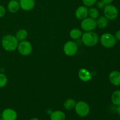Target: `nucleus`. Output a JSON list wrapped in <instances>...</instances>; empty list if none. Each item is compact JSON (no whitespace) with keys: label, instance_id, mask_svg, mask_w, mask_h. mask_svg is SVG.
Instances as JSON below:
<instances>
[{"label":"nucleus","instance_id":"14","mask_svg":"<svg viewBox=\"0 0 120 120\" xmlns=\"http://www.w3.org/2000/svg\"><path fill=\"white\" fill-rule=\"evenodd\" d=\"M8 9L10 12L16 13L19 9V2L16 0H11L8 4Z\"/></svg>","mask_w":120,"mask_h":120},{"label":"nucleus","instance_id":"31","mask_svg":"<svg viewBox=\"0 0 120 120\" xmlns=\"http://www.w3.org/2000/svg\"><path fill=\"white\" fill-rule=\"evenodd\" d=\"M0 120H3V119H2V118H0Z\"/></svg>","mask_w":120,"mask_h":120},{"label":"nucleus","instance_id":"29","mask_svg":"<svg viewBox=\"0 0 120 120\" xmlns=\"http://www.w3.org/2000/svg\"><path fill=\"white\" fill-rule=\"evenodd\" d=\"M30 120H39V118H36V117H33V118H30Z\"/></svg>","mask_w":120,"mask_h":120},{"label":"nucleus","instance_id":"18","mask_svg":"<svg viewBox=\"0 0 120 120\" xmlns=\"http://www.w3.org/2000/svg\"><path fill=\"white\" fill-rule=\"evenodd\" d=\"M28 33L27 32V30H26L25 29H20V30H18L17 32L16 33V35H15V37L17 39V40L18 41H23L26 39V38L28 37Z\"/></svg>","mask_w":120,"mask_h":120},{"label":"nucleus","instance_id":"19","mask_svg":"<svg viewBox=\"0 0 120 120\" xmlns=\"http://www.w3.org/2000/svg\"><path fill=\"white\" fill-rule=\"evenodd\" d=\"M76 102L72 98H69L66 100L63 104V107L66 110H72L75 109Z\"/></svg>","mask_w":120,"mask_h":120},{"label":"nucleus","instance_id":"1","mask_svg":"<svg viewBox=\"0 0 120 120\" xmlns=\"http://www.w3.org/2000/svg\"><path fill=\"white\" fill-rule=\"evenodd\" d=\"M1 44L5 50L8 52H12L18 48V41L16 37L13 35H7L2 38Z\"/></svg>","mask_w":120,"mask_h":120},{"label":"nucleus","instance_id":"32","mask_svg":"<svg viewBox=\"0 0 120 120\" xmlns=\"http://www.w3.org/2000/svg\"><path fill=\"white\" fill-rule=\"evenodd\" d=\"M16 1H18V2H19V1H20V0H16Z\"/></svg>","mask_w":120,"mask_h":120},{"label":"nucleus","instance_id":"8","mask_svg":"<svg viewBox=\"0 0 120 120\" xmlns=\"http://www.w3.org/2000/svg\"><path fill=\"white\" fill-rule=\"evenodd\" d=\"M78 49L77 45L72 41H68L64 44L63 47L64 52L67 56H72L76 53Z\"/></svg>","mask_w":120,"mask_h":120},{"label":"nucleus","instance_id":"7","mask_svg":"<svg viewBox=\"0 0 120 120\" xmlns=\"http://www.w3.org/2000/svg\"><path fill=\"white\" fill-rule=\"evenodd\" d=\"M97 26L96 21L91 18H86L82 20L81 22V27L86 32L92 31Z\"/></svg>","mask_w":120,"mask_h":120},{"label":"nucleus","instance_id":"3","mask_svg":"<svg viewBox=\"0 0 120 120\" xmlns=\"http://www.w3.org/2000/svg\"><path fill=\"white\" fill-rule=\"evenodd\" d=\"M75 110L76 114L80 117H87L89 114L90 111L89 104L83 101H80L76 103Z\"/></svg>","mask_w":120,"mask_h":120},{"label":"nucleus","instance_id":"12","mask_svg":"<svg viewBox=\"0 0 120 120\" xmlns=\"http://www.w3.org/2000/svg\"><path fill=\"white\" fill-rule=\"evenodd\" d=\"M20 7L23 10L30 11L34 8L35 6V1L34 0H20Z\"/></svg>","mask_w":120,"mask_h":120},{"label":"nucleus","instance_id":"10","mask_svg":"<svg viewBox=\"0 0 120 120\" xmlns=\"http://www.w3.org/2000/svg\"><path fill=\"white\" fill-rule=\"evenodd\" d=\"M109 80L115 86H120V72L117 70L111 71L109 75Z\"/></svg>","mask_w":120,"mask_h":120},{"label":"nucleus","instance_id":"21","mask_svg":"<svg viewBox=\"0 0 120 120\" xmlns=\"http://www.w3.org/2000/svg\"><path fill=\"white\" fill-rule=\"evenodd\" d=\"M89 15L91 18L96 19L99 16V12L97 8L92 7V8H90L89 10Z\"/></svg>","mask_w":120,"mask_h":120},{"label":"nucleus","instance_id":"25","mask_svg":"<svg viewBox=\"0 0 120 120\" xmlns=\"http://www.w3.org/2000/svg\"><path fill=\"white\" fill-rule=\"evenodd\" d=\"M105 6V4L102 1H98V2L97 3V8H99V9L104 8Z\"/></svg>","mask_w":120,"mask_h":120},{"label":"nucleus","instance_id":"6","mask_svg":"<svg viewBox=\"0 0 120 120\" xmlns=\"http://www.w3.org/2000/svg\"><path fill=\"white\" fill-rule=\"evenodd\" d=\"M18 50L22 55L28 56L31 53L32 51V46L30 42L26 41H23L18 43Z\"/></svg>","mask_w":120,"mask_h":120},{"label":"nucleus","instance_id":"13","mask_svg":"<svg viewBox=\"0 0 120 120\" xmlns=\"http://www.w3.org/2000/svg\"><path fill=\"white\" fill-rule=\"evenodd\" d=\"M79 77L83 82H88L91 80L92 76L86 69H81L79 71Z\"/></svg>","mask_w":120,"mask_h":120},{"label":"nucleus","instance_id":"28","mask_svg":"<svg viewBox=\"0 0 120 120\" xmlns=\"http://www.w3.org/2000/svg\"><path fill=\"white\" fill-rule=\"evenodd\" d=\"M117 112L118 114L120 115V105H118L117 108Z\"/></svg>","mask_w":120,"mask_h":120},{"label":"nucleus","instance_id":"30","mask_svg":"<svg viewBox=\"0 0 120 120\" xmlns=\"http://www.w3.org/2000/svg\"><path fill=\"white\" fill-rule=\"evenodd\" d=\"M1 112H0V118H1Z\"/></svg>","mask_w":120,"mask_h":120},{"label":"nucleus","instance_id":"4","mask_svg":"<svg viewBox=\"0 0 120 120\" xmlns=\"http://www.w3.org/2000/svg\"><path fill=\"white\" fill-rule=\"evenodd\" d=\"M117 39L115 36L110 33H105L100 38V42L102 45L106 48H111L117 43Z\"/></svg>","mask_w":120,"mask_h":120},{"label":"nucleus","instance_id":"16","mask_svg":"<svg viewBox=\"0 0 120 120\" xmlns=\"http://www.w3.org/2000/svg\"><path fill=\"white\" fill-rule=\"evenodd\" d=\"M96 21L97 26L100 29H104L109 25V19L105 16H101L98 17Z\"/></svg>","mask_w":120,"mask_h":120},{"label":"nucleus","instance_id":"27","mask_svg":"<svg viewBox=\"0 0 120 120\" xmlns=\"http://www.w3.org/2000/svg\"><path fill=\"white\" fill-rule=\"evenodd\" d=\"M105 5H107V4H110L114 0H101Z\"/></svg>","mask_w":120,"mask_h":120},{"label":"nucleus","instance_id":"22","mask_svg":"<svg viewBox=\"0 0 120 120\" xmlns=\"http://www.w3.org/2000/svg\"><path fill=\"white\" fill-rule=\"evenodd\" d=\"M8 82L7 76L3 73H0V88L5 86Z\"/></svg>","mask_w":120,"mask_h":120},{"label":"nucleus","instance_id":"15","mask_svg":"<svg viewBox=\"0 0 120 120\" xmlns=\"http://www.w3.org/2000/svg\"><path fill=\"white\" fill-rule=\"evenodd\" d=\"M50 120H65L66 115L63 111L56 110L50 114Z\"/></svg>","mask_w":120,"mask_h":120},{"label":"nucleus","instance_id":"2","mask_svg":"<svg viewBox=\"0 0 120 120\" xmlns=\"http://www.w3.org/2000/svg\"><path fill=\"white\" fill-rule=\"evenodd\" d=\"M82 42L87 46H94L98 42V35L94 32H86L82 34Z\"/></svg>","mask_w":120,"mask_h":120},{"label":"nucleus","instance_id":"5","mask_svg":"<svg viewBox=\"0 0 120 120\" xmlns=\"http://www.w3.org/2000/svg\"><path fill=\"white\" fill-rule=\"evenodd\" d=\"M104 16L109 20L116 19L118 16V11L116 6L112 4L105 5L104 8Z\"/></svg>","mask_w":120,"mask_h":120},{"label":"nucleus","instance_id":"9","mask_svg":"<svg viewBox=\"0 0 120 120\" xmlns=\"http://www.w3.org/2000/svg\"><path fill=\"white\" fill-rule=\"evenodd\" d=\"M17 112L12 109H6L1 113V118L4 120H16Z\"/></svg>","mask_w":120,"mask_h":120},{"label":"nucleus","instance_id":"20","mask_svg":"<svg viewBox=\"0 0 120 120\" xmlns=\"http://www.w3.org/2000/svg\"><path fill=\"white\" fill-rule=\"evenodd\" d=\"M70 36L73 39H78L82 36V32L77 28L73 29L70 32Z\"/></svg>","mask_w":120,"mask_h":120},{"label":"nucleus","instance_id":"11","mask_svg":"<svg viewBox=\"0 0 120 120\" xmlns=\"http://www.w3.org/2000/svg\"><path fill=\"white\" fill-rule=\"evenodd\" d=\"M75 14L77 19L83 20V19L87 17L89 15V10L85 6H80L76 9Z\"/></svg>","mask_w":120,"mask_h":120},{"label":"nucleus","instance_id":"26","mask_svg":"<svg viewBox=\"0 0 120 120\" xmlns=\"http://www.w3.org/2000/svg\"><path fill=\"white\" fill-rule=\"evenodd\" d=\"M115 37H116L117 41H120V30H118V31L116 32V35H115Z\"/></svg>","mask_w":120,"mask_h":120},{"label":"nucleus","instance_id":"23","mask_svg":"<svg viewBox=\"0 0 120 120\" xmlns=\"http://www.w3.org/2000/svg\"><path fill=\"white\" fill-rule=\"evenodd\" d=\"M97 0H83V2L86 7H91L96 3Z\"/></svg>","mask_w":120,"mask_h":120},{"label":"nucleus","instance_id":"24","mask_svg":"<svg viewBox=\"0 0 120 120\" xmlns=\"http://www.w3.org/2000/svg\"><path fill=\"white\" fill-rule=\"evenodd\" d=\"M6 10L5 8L2 5H0V18H2L5 15Z\"/></svg>","mask_w":120,"mask_h":120},{"label":"nucleus","instance_id":"17","mask_svg":"<svg viewBox=\"0 0 120 120\" xmlns=\"http://www.w3.org/2000/svg\"><path fill=\"white\" fill-rule=\"evenodd\" d=\"M111 101L115 105H120V90H117L114 91L111 94Z\"/></svg>","mask_w":120,"mask_h":120}]
</instances>
